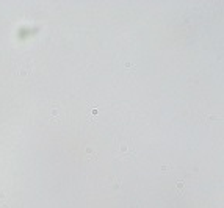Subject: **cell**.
Returning a JSON list of instances; mask_svg holds the SVG:
<instances>
[{"instance_id": "1", "label": "cell", "mask_w": 224, "mask_h": 208, "mask_svg": "<svg viewBox=\"0 0 224 208\" xmlns=\"http://www.w3.org/2000/svg\"><path fill=\"white\" fill-rule=\"evenodd\" d=\"M135 152L129 149V146H121V150H119V158H129V157H133Z\"/></svg>"}, {"instance_id": "2", "label": "cell", "mask_w": 224, "mask_h": 208, "mask_svg": "<svg viewBox=\"0 0 224 208\" xmlns=\"http://www.w3.org/2000/svg\"><path fill=\"white\" fill-rule=\"evenodd\" d=\"M183 186H185V183H183L182 180H180V182H177V193H179L180 196L183 194Z\"/></svg>"}, {"instance_id": "3", "label": "cell", "mask_w": 224, "mask_h": 208, "mask_svg": "<svg viewBox=\"0 0 224 208\" xmlns=\"http://www.w3.org/2000/svg\"><path fill=\"white\" fill-rule=\"evenodd\" d=\"M0 208H8V206H7V203H5V200H3V199H0Z\"/></svg>"}]
</instances>
